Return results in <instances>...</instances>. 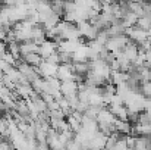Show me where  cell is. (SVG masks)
I'll list each match as a JSON object with an SVG mask.
<instances>
[{
  "instance_id": "cell-1",
  "label": "cell",
  "mask_w": 151,
  "mask_h": 150,
  "mask_svg": "<svg viewBox=\"0 0 151 150\" xmlns=\"http://www.w3.org/2000/svg\"><path fill=\"white\" fill-rule=\"evenodd\" d=\"M56 50H57V44H56L53 40H44L41 44H38V51H37V53H38L43 59H47Z\"/></svg>"
},
{
  "instance_id": "cell-2",
  "label": "cell",
  "mask_w": 151,
  "mask_h": 150,
  "mask_svg": "<svg viewBox=\"0 0 151 150\" xmlns=\"http://www.w3.org/2000/svg\"><path fill=\"white\" fill-rule=\"evenodd\" d=\"M122 51H123L125 57L132 63V62L137 59V56H138V44H135L134 41H129V43L122 49Z\"/></svg>"
},
{
  "instance_id": "cell-3",
  "label": "cell",
  "mask_w": 151,
  "mask_h": 150,
  "mask_svg": "<svg viewBox=\"0 0 151 150\" xmlns=\"http://www.w3.org/2000/svg\"><path fill=\"white\" fill-rule=\"evenodd\" d=\"M132 150H147V137L145 136H137Z\"/></svg>"
},
{
  "instance_id": "cell-4",
  "label": "cell",
  "mask_w": 151,
  "mask_h": 150,
  "mask_svg": "<svg viewBox=\"0 0 151 150\" xmlns=\"http://www.w3.org/2000/svg\"><path fill=\"white\" fill-rule=\"evenodd\" d=\"M137 27L141 28V30H144V31H148L151 28V18H148V16H141V18H138Z\"/></svg>"
},
{
  "instance_id": "cell-5",
  "label": "cell",
  "mask_w": 151,
  "mask_h": 150,
  "mask_svg": "<svg viewBox=\"0 0 151 150\" xmlns=\"http://www.w3.org/2000/svg\"><path fill=\"white\" fill-rule=\"evenodd\" d=\"M114 150H129V147H128V146H126V143H125L123 136L116 141V144H114Z\"/></svg>"
},
{
  "instance_id": "cell-6",
  "label": "cell",
  "mask_w": 151,
  "mask_h": 150,
  "mask_svg": "<svg viewBox=\"0 0 151 150\" xmlns=\"http://www.w3.org/2000/svg\"><path fill=\"white\" fill-rule=\"evenodd\" d=\"M6 51H7V44H6V41L0 40V56H3Z\"/></svg>"
},
{
  "instance_id": "cell-7",
  "label": "cell",
  "mask_w": 151,
  "mask_h": 150,
  "mask_svg": "<svg viewBox=\"0 0 151 150\" xmlns=\"http://www.w3.org/2000/svg\"><path fill=\"white\" fill-rule=\"evenodd\" d=\"M129 150H132V149H129Z\"/></svg>"
}]
</instances>
